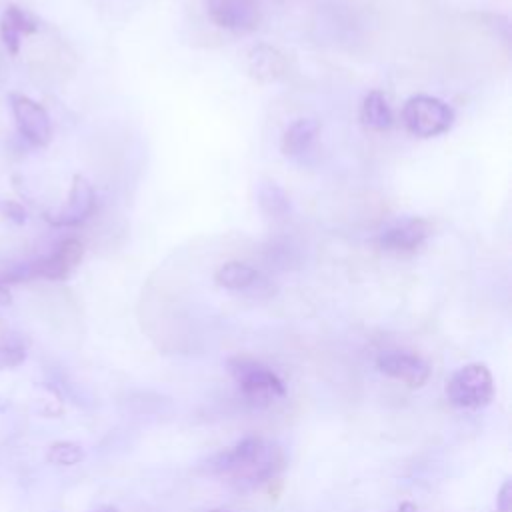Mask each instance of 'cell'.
I'll list each match as a JSON object with an SVG mask.
<instances>
[{
  "label": "cell",
  "mask_w": 512,
  "mask_h": 512,
  "mask_svg": "<svg viewBox=\"0 0 512 512\" xmlns=\"http://www.w3.org/2000/svg\"><path fill=\"white\" fill-rule=\"evenodd\" d=\"M446 396L452 406L462 410H480L494 398V380L490 370L480 364H464L446 382Z\"/></svg>",
  "instance_id": "3"
},
{
  "label": "cell",
  "mask_w": 512,
  "mask_h": 512,
  "mask_svg": "<svg viewBox=\"0 0 512 512\" xmlns=\"http://www.w3.org/2000/svg\"><path fill=\"white\" fill-rule=\"evenodd\" d=\"M12 302V296H10V290L8 286L0 284V306H8Z\"/></svg>",
  "instance_id": "21"
},
{
  "label": "cell",
  "mask_w": 512,
  "mask_h": 512,
  "mask_svg": "<svg viewBox=\"0 0 512 512\" xmlns=\"http://www.w3.org/2000/svg\"><path fill=\"white\" fill-rule=\"evenodd\" d=\"M214 280L220 288L240 292V290H248V288L256 286L260 282V272L254 266L246 264V262L232 260V262L222 264L216 270Z\"/></svg>",
  "instance_id": "15"
},
{
  "label": "cell",
  "mask_w": 512,
  "mask_h": 512,
  "mask_svg": "<svg viewBox=\"0 0 512 512\" xmlns=\"http://www.w3.org/2000/svg\"><path fill=\"white\" fill-rule=\"evenodd\" d=\"M228 372L238 384L242 396L254 406H268L274 400L286 396V386L282 378L270 366L254 358H246V356L230 358Z\"/></svg>",
  "instance_id": "2"
},
{
  "label": "cell",
  "mask_w": 512,
  "mask_h": 512,
  "mask_svg": "<svg viewBox=\"0 0 512 512\" xmlns=\"http://www.w3.org/2000/svg\"><path fill=\"white\" fill-rule=\"evenodd\" d=\"M430 224L424 218H402L378 234V248L392 254L416 252L430 236Z\"/></svg>",
  "instance_id": "9"
},
{
  "label": "cell",
  "mask_w": 512,
  "mask_h": 512,
  "mask_svg": "<svg viewBox=\"0 0 512 512\" xmlns=\"http://www.w3.org/2000/svg\"><path fill=\"white\" fill-rule=\"evenodd\" d=\"M84 456V448L72 440H58L50 444L46 452V460L54 466H76L84 460Z\"/></svg>",
  "instance_id": "18"
},
{
  "label": "cell",
  "mask_w": 512,
  "mask_h": 512,
  "mask_svg": "<svg viewBox=\"0 0 512 512\" xmlns=\"http://www.w3.org/2000/svg\"><path fill=\"white\" fill-rule=\"evenodd\" d=\"M28 356V342L18 332L0 334V370L18 368Z\"/></svg>",
  "instance_id": "17"
},
{
  "label": "cell",
  "mask_w": 512,
  "mask_h": 512,
  "mask_svg": "<svg viewBox=\"0 0 512 512\" xmlns=\"http://www.w3.org/2000/svg\"><path fill=\"white\" fill-rule=\"evenodd\" d=\"M406 130L418 138H434L448 132L454 124V110L440 98L416 94L402 108Z\"/></svg>",
  "instance_id": "4"
},
{
  "label": "cell",
  "mask_w": 512,
  "mask_h": 512,
  "mask_svg": "<svg viewBox=\"0 0 512 512\" xmlns=\"http://www.w3.org/2000/svg\"><path fill=\"white\" fill-rule=\"evenodd\" d=\"M0 214L14 224L26 222V208L16 200H0Z\"/></svg>",
  "instance_id": "19"
},
{
  "label": "cell",
  "mask_w": 512,
  "mask_h": 512,
  "mask_svg": "<svg viewBox=\"0 0 512 512\" xmlns=\"http://www.w3.org/2000/svg\"><path fill=\"white\" fill-rule=\"evenodd\" d=\"M248 72L262 84L276 82L288 72V60L278 48L258 44L248 52Z\"/></svg>",
  "instance_id": "12"
},
{
  "label": "cell",
  "mask_w": 512,
  "mask_h": 512,
  "mask_svg": "<svg viewBox=\"0 0 512 512\" xmlns=\"http://www.w3.org/2000/svg\"><path fill=\"white\" fill-rule=\"evenodd\" d=\"M206 12L216 26L236 34L252 32L262 22L260 0H206Z\"/></svg>",
  "instance_id": "6"
},
{
  "label": "cell",
  "mask_w": 512,
  "mask_h": 512,
  "mask_svg": "<svg viewBox=\"0 0 512 512\" xmlns=\"http://www.w3.org/2000/svg\"><path fill=\"white\" fill-rule=\"evenodd\" d=\"M256 200L260 210L268 218H286L290 212V198L288 194L274 182L262 180L256 188Z\"/></svg>",
  "instance_id": "16"
},
{
  "label": "cell",
  "mask_w": 512,
  "mask_h": 512,
  "mask_svg": "<svg viewBox=\"0 0 512 512\" xmlns=\"http://www.w3.org/2000/svg\"><path fill=\"white\" fill-rule=\"evenodd\" d=\"M360 120L366 128L370 130H390L394 124V114L392 108L384 96V92L380 90H370L360 106Z\"/></svg>",
  "instance_id": "14"
},
{
  "label": "cell",
  "mask_w": 512,
  "mask_h": 512,
  "mask_svg": "<svg viewBox=\"0 0 512 512\" xmlns=\"http://www.w3.org/2000/svg\"><path fill=\"white\" fill-rule=\"evenodd\" d=\"M8 102L20 136L32 146H48L52 140V120L48 110L26 94L12 92L8 96Z\"/></svg>",
  "instance_id": "5"
},
{
  "label": "cell",
  "mask_w": 512,
  "mask_h": 512,
  "mask_svg": "<svg viewBox=\"0 0 512 512\" xmlns=\"http://www.w3.org/2000/svg\"><path fill=\"white\" fill-rule=\"evenodd\" d=\"M84 256V244L78 238H64L58 246L40 258L32 260L34 278H44L52 282L66 280Z\"/></svg>",
  "instance_id": "10"
},
{
  "label": "cell",
  "mask_w": 512,
  "mask_h": 512,
  "mask_svg": "<svg viewBox=\"0 0 512 512\" xmlns=\"http://www.w3.org/2000/svg\"><path fill=\"white\" fill-rule=\"evenodd\" d=\"M40 22L24 8L16 4H8L0 16V38L4 48L16 56L20 52V38L38 32Z\"/></svg>",
  "instance_id": "11"
},
{
  "label": "cell",
  "mask_w": 512,
  "mask_h": 512,
  "mask_svg": "<svg viewBox=\"0 0 512 512\" xmlns=\"http://www.w3.org/2000/svg\"><path fill=\"white\" fill-rule=\"evenodd\" d=\"M320 132V124L314 118H298L294 120L280 142V148L286 156H300L304 154L316 140Z\"/></svg>",
  "instance_id": "13"
},
{
  "label": "cell",
  "mask_w": 512,
  "mask_h": 512,
  "mask_svg": "<svg viewBox=\"0 0 512 512\" xmlns=\"http://www.w3.org/2000/svg\"><path fill=\"white\" fill-rule=\"evenodd\" d=\"M376 368L382 374L400 380L408 388H420L430 378L428 362L422 356L406 350H382L376 356Z\"/></svg>",
  "instance_id": "8"
},
{
  "label": "cell",
  "mask_w": 512,
  "mask_h": 512,
  "mask_svg": "<svg viewBox=\"0 0 512 512\" xmlns=\"http://www.w3.org/2000/svg\"><path fill=\"white\" fill-rule=\"evenodd\" d=\"M92 512H118V508H116V506H112V504H102V506L94 508Z\"/></svg>",
  "instance_id": "22"
},
{
  "label": "cell",
  "mask_w": 512,
  "mask_h": 512,
  "mask_svg": "<svg viewBox=\"0 0 512 512\" xmlns=\"http://www.w3.org/2000/svg\"><path fill=\"white\" fill-rule=\"evenodd\" d=\"M510 510H512V482L510 478H506L496 496V512H510Z\"/></svg>",
  "instance_id": "20"
},
{
  "label": "cell",
  "mask_w": 512,
  "mask_h": 512,
  "mask_svg": "<svg viewBox=\"0 0 512 512\" xmlns=\"http://www.w3.org/2000/svg\"><path fill=\"white\" fill-rule=\"evenodd\" d=\"M94 210H96L94 186L90 184L88 178H84L82 174H76L72 178L70 192H68V198H66L64 206L56 212H46L44 218L52 226L72 228V226L84 224L94 214Z\"/></svg>",
  "instance_id": "7"
},
{
  "label": "cell",
  "mask_w": 512,
  "mask_h": 512,
  "mask_svg": "<svg viewBox=\"0 0 512 512\" xmlns=\"http://www.w3.org/2000/svg\"><path fill=\"white\" fill-rule=\"evenodd\" d=\"M284 456L278 446L260 436H244L234 446L216 452L204 462V470L216 476H228L240 490L254 488L274 478L282 468Z\"/></svg>",
  "instance_id": "1"
},
{
  "label": "cell",
  "mask_w": 512,
  "mask_h": 512,
  "mask_svg": "<svg viewBox=\"0 0 512 512\" xmlns=\"http://www.w3.org/2000/svg\"><path fill=\"white\" fill-rule=\"evenodd\" d=\"M210 512H230V510H210Z\"/></svg>",
  "instance_id": "23"
}]
</instances>
